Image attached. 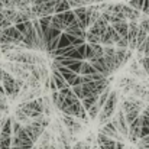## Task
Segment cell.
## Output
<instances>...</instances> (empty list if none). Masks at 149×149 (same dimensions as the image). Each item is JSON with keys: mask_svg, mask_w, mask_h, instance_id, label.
<instances>
[{"mask_svg": "<svg viewBox=\"0 0 149 149\" xmlns=\"http://www.w3.org/2000/svg\"><path fill=\"white\" fill-rule=\"evenodd\" d=\"M0 81L4 87V93H6V97L10 100H15L17 96H20V91H22V87L17 84L16 81V77H13L7 70L4 68H0Z\"/></svg>", "mask_w": 149, "mask_h": 149, "instance_id": "1", "label": "cell"}, {"mask_svg": "<svg viewBox=\"0 0 149 149\" xmlns=\"http://www.w3.org/2000/svg\"><path fill=\"white\" fill-rule=\"evenodd\" d=\"M44 110H45V106H44V99L42 97L35 100H29L26 103H22L19 106V109H17V111L26 114L32 120L39 117V116H44Z\"/></svg>", "mask_w": 149, "mask_h": 149, "instance_id": "2", "label": "cell"}, {"mask_svg": "<svg viewBox=\"0 0 149 149\" xmlns=\"http://www.w3.org/2000/svg\"><path fill=\"white\" fill-rule=\"evenodd\" d=\"M52 68H56V70L62 74V77L68 81V84H70L71 87L78 86V84L83 83V77H81L80 74L74 72L72 70H70V68H67V67H64V65H61V64H58V62H55V61H54V64H52Z\"/></svg>", "mask_w": 149, "mask_h": 149, "instance_id": "3", "label": "cell"}, {"mask_svg": "<svg viewBox=\"0 0 149 149\" xmlns=\"http://www.w3.org/2000/svg\"><path fill=\"white\" fill-rule=\"evenodd\" d=\"M122 39V36L116 32V29L113 28V25H109L106 28V31L103 32V35L100 36V44L103 47H116V44Z\"/></svg>", "mask_w": 149, "mask_h": 149, "instance_id": "4", "label": "cell"}, {"mask_svg": "<svg viewBox=\"0 0 149 149\" xmlns=\"http://www.w3.org/2000/svg\"><path fill=\"white\" fill-rule=\"evenodd\" d=\"M25 130H26V133L29 135V138L32 139V142L36 143V142L39 141V138L42 136V133L45 132V127H44L41 123H38L36 120H32L31 123L25 125Z\"/></svg>", "mask_w": 149, "mask_h": 149, "instance_id": "5", "label": "cell"}, {"mask_svg": "<svg viewBox=\"0 0 149 149\" xmlns=\"http://www.w3.org/2000/svg\"><path fill=\"white\" fill-rule=\"evenodd\" d=\"M6 58H7L9 61L20 62V64H35V62H36V58H35L33 55L26 54V52H20V49L6 54Z\"/></svg>", "mask_w": 149, "mask_h": 149, "instance_id": "6", "label": "cell"}, {"mask_svg": "<svg viewBox=\"0 0 149 149\" xmlns=\"http://www.w3.org/2000/svg\"><path fill=\"white\" fill-rule=\"evenodd\" d=\"M97 142H99L100 149H125V142H117V141H114V139H111L100 132Z\"/></svg>", "mask_w": 149, "mask_h": 149, "instance_id": "7", "label": "cell"}, {"mask_svg": "<svg viewBox=\"0 0 149 149\" xmlns=\"http://www.w3.org/2000/svg\"><path fill=\"white\" fill-rule=\"evenodd\" d=\"M54 59H55V62H58V64H61V65H64V67L72 70L74 72L80 74V70H81L83 61H80V59H74V58H67V56H55Z\"/></svg>", "mask_w": 149, "mask_h": 149, "instance_id": "8", "label": "cell"}, {"mask_svg": "<svg viewBox=\"0 0 149 149\" xmlns=\"http://www.w3.org/2000/svg\"><path fill=\"white\" fill-rule=\"evenodd\" d=\"M1 32L12 41V44H15V45H20L22 42H23V35H22V32L15 26V25H12V26H9V28H6V29H1Z\"/></svg>", "mask_w": 149, "mask_h": 149, "instance_id": "9", "label": "cell"}, {"mask_svg": "<svg viewBox=\"0 0 149 149\" xmlns=\"http://www.w3.org/2000/svg\"><path fill=\"white\" fill-rule=\"evenodd\" d=\"M116 119H117V125H116L117 130H119L125 138H127V136H129V125H127V122H126V114H125L123 109H120V110L117 111Z\"/></svg>", "mask_w": 149, "mask_h": 149, "instance_id": "10", "label": "cell"}, {"mask_svg": "<svg viewBox=\"0 0 149 149\" xmlns=\"http://www.w3.org/2000/svg\"><path fill=\"white\" fill-rule=\"evenodd\" d=\"M109 25H110V23H109V22H107V20H106V19H104V17L100 15L99 19H97V20H96V22H94V23H93V25L88 28V32H90V33H93V35L101 36V35H103V32L106 31V28H107Z\"/></svg>", "mask_w": 149, "mask_h": 149, "instance_id": "11", "label": "cell"}, {"mask_svg": "<svg viewBox=\"0 0 149 149\" xmlns=\"http://www.w3.org/2000/svg\"><path fill=\"white\" fill-rule=\"evenodd\" d=\"M51 78L54 80V83L56 84V87H58V91L59 90H62V88H67V87H71L70 84H68V81L62 77V74L56 70V68H52V75H51Z\"/></svg>", "mask_w": 149, "mask_h": 149, "instance_id": "12", "label": "cell"}, {"mask_svg": "<svg viewBox=\"0 0 149 149\" xmlns=\"http://www.w3.org/2000/svg\"><path fill=\"white\" fill-rule=\"evenodd\" d=\"M55 15L59 16V19L62 20V23H64V26H65V29H67L68 26H71V25L77 20V16H75V13H74L72 9H71V10H67V12H64V13H55Z\"/></svg>", "mask_w": 149, "mask_h": 149, "instance_id": "13", "label": "cell"}, {"mask_svg": "<svg viewBox=\"0 0 149 149\" xmlns=\"http://www.w3.org/2000/svg\"><path fill=\"white\" fill-rule=\"evenodd\" d=\"M61 33H62V31H59V29H56V28H54L51 25V28L44 33V42H45V45L52 42L54 39H58L61 36Z\"/></svg>", "mask_w": 149, "mask_h": 149, "instance_id": "14", "label": "cell"}, {"mask_svg": "<svg viewBox=\"0 0 149 149\" xmlns=\"http://www.w3.org/2000/svg\"><path fill=\"white\" fill-rule=\"evenodd\" d=\"M113 28L116 29V32L122 36V38H127V32H129V23L126 20H119L116 23H113Z\"/></svg>", "mask_w": 149, "mask_h": 149, "instance_id": "15", "label": "cell"}, {"mask_svg": "<svg viewBox=\"0 0 149 149\" xmlns=\"http://www.w3.org/2000/svg\"><path fill=\"white\" fill-rule=\"evenodd\" d=\"M97 72L96 68L91 65L90 61H83V65H81V70H80V75H90V74H94Z\"/></svg>", "mask_w": 149, "mask_h": 149, "instance_id": "16", "label": "cell"}, {"mask_svg": "<svg viewBox=\"0 0 149 149\" xmlns=\"http://www.w3.org/2000/svg\"><path fill=\"white\" fill-rule=\"evenodd\" d=\"M97 101H99V96H91V97H87V99L81 100V104H83V107L88 111V110H90Z\"/></svg>", "mask_w": 149, "mask_h": 149, "instance_id": "17", "label": "cell"}, {"mask_svg": "<svg viewBox=\"0 0 149 149\" xmlns=\"http://www.w3.org/2000/svg\"><path fill=\"white\" fill-rule=\"evenodd\" d=\"M67 47H72L71 42H70V35L67 32H62L61 36H59V41H58V48H67Z\"/></svg>", "mask_w": 149, "mask_h": 149, "instance_id": "18", "label": "cell"}, {"mask_svg": "<svg viewBox=\"0 0 149 149\" xmlns=\"http://www.w3.org/2000/svg\"><path fill=\"white\" fill-rule=\"evenodd\" d=\"M67 10H71V6H70L68 0H59L55 6V13H64Z\"/></svg>", "mask_w": 149, "mask_h": 149, "instance_id": "19", "label": "cell"}, {"mask_svg": "<svg viewBox=\"0 0 149 149\" xmlns=\"http://www.w3.org/2000/svg\"><path fill=\"white\" fill-rule=\"evenodd\" d=\"M0 132H3L6 135H12L13 133V119L12 117H7L6 119V122H4V125H3V127H1Z\"/></svg>", "mask_w": 149, "mask_h": 149, "instance_id": "20", "label": "cell"}, {"mask_svg": "<svg viewBox=\"0 0 149 149\" xmlns=\"http://www.w3.org/2000/svg\"><path fill=\"white\" fill-rule=\"evenodd\" d=\"M28 20H31V17L25 13V12H22V10H17V13H16V17H15V20H13V25H17V23H23V22H28Z\"/></svg>", "mask_w": 149, "mask_h": 149, "instance_id": "21", "label": "cell"}, {"mask_svg": "<svg viewBox=\"0 0 149 149\" xmlns=\"http://www.w3.org/2000/svg\"><path fill=\"white\" fill-rule=\"evenodd\" d=\"M148 35H149V32H146L143 28H141V29H139V32H138V38H136V44H138V47L146 41Z\"/></svg>", "mask_w": 149, "mask_h": 149, "instance_id": "22", "label": "cell"}, {"mask_svg": "<svg viewBox=\"0 0 149 149\" xmlns=\"http://www.w3.org/2000/svg\"><path fill=\"white\" fill-rule=\"evenodd\" d=\"M16 13H17L16 9H3L4 17H6L7 20H10L12 23H13V20H15V17H16Z\"/></svg>", "mask_w": 149, "mask_h": 149, "instance_id": "23", "label": "cell"}, {"mask_svg": "<svg viewBox=\"0 0 149 149\" xmlns=\"http://www.w3.org/2000/svg\"><path fill=\"white\" fill-rule=\"evenodd\" d=\"M52 26L54 28H56V29H59V31H65V26H64V23H62V20L59 19V16L58 15H54L52 16Z\"/></svg>", "mask_w": 149, "mask_h": 149, "instance_id": "24", "label": "cell"}, {"mask_svg": "<svg viewBox=\"0 0 149 149\" xmlns=\"http://www.w3.org/2000/svg\"><path fill=\"white\" fill-rule=\"evenodd\" d=\"M141 113H142V111H127V113H125V114H126V122H127V125L133 123V122L141 116Z\"/></svg>", "mask_w": 149, "mask_h": 149, "instance_id": "25", "label": "cell"}, {"mask_svg": "<svg viewBox=\"0 0 149 149\" xmlns=\"http://www.w3.org/2000/svg\"><path fill=\"white\" fill-rule=\"evenodd\" d=\"M100 110H101V109H100V107H99V104L96 103V104H94V106H93V107H91V109H90L88 111H87V114H88V119H91V120H94V119H96V117L99 116Z\"/></svg>", "mask_w": 149, "mask_h": 149, "instance_id": "26", "label": "cell"}, {"mask_svg": "<svg viewBox=\"0 0 149 149\" xmlns=\"http://www.w3.org/2000/svg\"><path fill=\"white\" fill-rule=\"evenodd\" d=\"M127 4H129L130 7H133V9H136V10L142 12V9H143V4H145V0H130Z\"/></svg>", "mask_w": 149, "mask_h": 149, "instance_id": "27", "label": "cell"}, {"mask_svg": "<svg viewBox=\"0 0 149 149\" xmlns=\"http://www.w3.org/2000/svg\"><path fill=\"white\" fill-rule=\"evenodd\" d=\"M12 25H13V23L4 17L3 9H1V10H0V31H1V29H6V28H9V26H12Z\"/></svg>", "mask_w": 149, "mask_h": 149, "instance_id": "28", "label": "cell"}, {"mask_svg": "<svg viewBox=\"0 0 149 149\" xmlns=\"http://www.w3.org/2000/svg\"><path fill=\"white\" fill-rule=\"evenodd\" d=\"M59 146L64 149H72L70 141H68V136H65L64 133H61V136H59Z\"/></svg>", "mask_w": 149, "mask_h": 149, "instance_id": "29", "label": "cell"}, {"mask_svg": "<svg viewBox=\"0 0 149 149\" xmlns=\"http://www.w3.org/2000/svg\"><path fill=\"white\" fill-rule=\"evenodd\" d=\"M86 42H87V44H91V45H94V44H100V36H97V35H93V33H90V32L87 31V38H86Z\"/></svg>", "mask_w": 149, "mask_h": 149, "instance_id": "30", "label": "cell"}, {"mask_svg": "<svg viewBox=\"0 0 149 149\" xmlns=\"http://www.w3.org/2000/svg\"><path fill=\"white\" fill-rule=\"evenodd\" d=\"M7 110H9L7 100H6V97H1V99H0V111H1V113H6Z\"/></svg>", "mask_w": 149, "mask_h": 149, "instance_id": "31", "label": "cell"}, {"mask_svg": "<svg viewBox=\"0 0 149 149\" xmlns=\"http://www.w3.org/2000/svg\"><path fill=\"white\" fill-rule=\"evenodd\" d=\"M139 25H141V28H143V29H145L146 32H149V17L143 19V20H142V22H141Z\"/></svg>", "mask_w": 149, "mask_h": 149, "instance_id": "32", "label": "cell"}, {"mask_svg": "<svg viewBox=\"0 0 149 149\" xmlns=\"http://www.w3.org/2000/svg\"><path fill=\"white\" fill-rule=\"evenodd\" d=\"M142 13H145V15H149V0H145V4H143Z\"/></svg>", "mask_w": 149, "mask_h": 149, "instance_id": "33", "label": "cell"}, {"mask_svg": "<svg viewBox=\"0 0 149 149\" xmlns=\"http://www.w3.org/2000/svg\"><path fill=\"white\" fill-rule=\"evenodd\" d=\"M142 141H143V142H146V143H149V135H146L145 138H142Z\"/></svg>", "mask_w": 149, "mask_h": 149, "instance_id": "34", "label": "cell"}, {"mask_svg": "<svg viewBox=\"0 0 149 149\" xmlns=\"http://www.w3.org/2000/svg\"><path fill=\"white\" fill-rule=\"evenodd\" d=\"M84 149H91V146L88 143H84Z\"/></svg>", "mask_w": 149, "mask_h": 149, "instance_id": "35", "label": "cell"}, {"mask_svg": "<svg viewBox=\"0 0 149 149\" xmlns=\"http://www.w3.org/2000/svg\"><path fill=\"white\" fill-rule=\"evenodd\" d=\"M49 149H56V146L55 145H49Z\"/></svg>", "mask_w": 149, "mask_h": 149, "instance_id": "36", "label": "cell"}, {"mask_svg": "<svg viewBox=\"0 0 149 149\" xmlns=\"http://www.w3.org/2000/svg\"><path fill=\"white\" fill-rule=\"evenodd\" d=\"M3 9V3H1V0H0V10Z\"/></svg>", "mask_w": 149, "mask_h": 149, "instance_id": "37", "label": "cell"}, {"mask_svg": "<svg viewBox=\"0 0 149 149\" xmlns=\"http://www.w3.org/2000/svg\"><path fill=\"white\" fill-rule=\"evenodd\" d=\"M35 1H36V0H31V4H32V3H35Z\"/></svg>", "mask_w": 149, "mask_h": 149, "instance_id": "38", "label": "cell"}, {"mask_svg": "<svg viewBox=\"0 0 149 149\" xmlns=\"http://www.w3.org/2000/svg\"><path fill=\"white\" fill-rule=\"evenodd\" d=\"M0 119H1V111H0Z\"/></svg>", "mask_w": 149, "mask_h": 149, "instance_id": "39", "label": "cell"}, {"mask_svg": "<svg viewBox=\"0 0 149 149\" xmlns=\"http://www.w3.org/2000/svg\"><path fill=\"white\" fill-rule=\"evenodd\" d=\"M26 1H29V3H31V0H26Z\"/></svg>", "mask_w": 149, "mask_h": 149, "instance_id": "40", "label": "cell"}, {"mask_svg": "<svg viewBox=\"0 0 149 149\" xmlns=\"http://www.w3.org/2000/svg\"><path fill=\"white\" fill-rule=\"evenodd\" d=\"M72 149H74V148H72Z\"/></svg>", "mask_w": 149, "mask_h": 149, "instance_id": "41", "label": "cell"}]
</instances>
